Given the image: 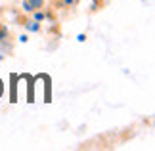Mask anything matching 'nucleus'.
Returning <instances> with one entry per match:
<instances>
[{"label": "nucleus", "instance_id": "f03ea898", "mask_svg": "<svg viewBox=\"0 0 155 151\" xmlns=\"http://www.w3.org/2000/svg\"><path fill=\"white\" fill-rule=\"evenodd\" d=\"M27 29H29V31H38V23H27Z\"/></svg>", "mask_w": 155, "mask_h": 151}, {"label": "nucleus", "instance_id": "7ed1b4c3", "mask_svg": "<svg viewBox=\"0 0 155 151\" xmlns=\"http://www.w3.org/2000/svg\"><path fill=\"white\" fill-rule=\"evenodd\" d=\"M35 19H37V21H40V19H44V15H42V14H38V11H37V14H35Z\"/></svg>", "mask_w": 155, "mask_h": 151}, {"label": "nucleus", "instance_id": "f257e3e1", "mask_svg": "<svg viewBox=\"0 0 155 151\" xmlns=\"http://www.w3.org/2000/svg\"><path fill=\"white\" fill-rule=\"evenodd\" d=\"M42 6V0H29V2H23V8L27 11H33L35 8H40Z\"/></svg>", "mask_w": 155, "mask_h": 151}]
</instances>
